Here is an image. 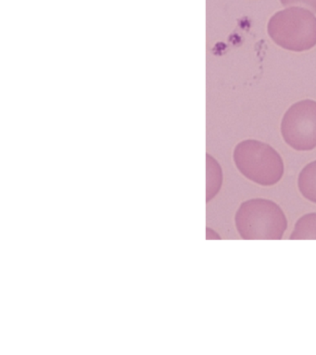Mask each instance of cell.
Instances as JSON below:
<instances>
[{
    "instance_id": "obj_6",
    "label": "cell",
    "mask_w": 316,
    "mask_h": 355,
    "mask_svg": "<svg viewBox=\"0 0 316 355\" xmlns=\"http://www.w3.org/2000/svg\"><path fill=\"white\" fill-rule=\"evenodd\" d=\"M222 168L216 159L207 155V202L213 199L221 189Z\"/></svg>"
},
{
    "instance_id": "obj_7",
    "label": "cell",
    "mask_w": 316,
    "mask_h": 355,
    "mask_svg": "<svg viewBox=\"0 0 316 355\" xmlns=\"http://www.w3.org/2000/svg\"><path fill=\"white\" fill-rule=\"evenodd\" d=\"M290 239H316V213L305 214L297 221Z\"/></svg>"
},
{
    "instance_id": "obj_5",
    "label": "cell",
    "mask_w": 316,
    "mask_h": 355,
    "mask_svg": "<svg viewBox=\"0 0 316 355\" xmlns=\"http://www.w3.org/2000/svg\"><path fill=\"white\" fill-rule=\"evenodd\" d=\"M298 187L305 199L316 203V161L310 162L299 173Z\"/></svg>"
},
{
    "instance_id": "obj_8",
    "label": "cell",
    "mask_w": 316,
    "mask_h": 355,
    "mask_svg": "<svg viewBox=\"0 0 316 355\" xmlns=\"http://www.w3.org/2000/svg\"><path fill=\"white\" fill-rule=\"evenodd\" d=\"M283 7H301L316 15V0H280Z\"/></svg>"
},
{
    "instance_id": "obj_2",
    "label": "cell",
    "mask_w": 316,
    "mask_h": 355,
    "mask_svg": "<svg viewBox=\"0 0 316 355\" xmlns=\"http://www.w3.org/2000/svg\"><path fill=\"white\" fill-rule=\"evenodd\" d=\"M236 230L243 239H282L287 217L279 205L266 199H252L240 205L235 217Z\"/></svg>"
},
{
    "instance_id": "obj_1",
    "label": "cell",
    "mask_w": 316,
    "mask_h": 355,
    "mask_svg": "<svg viewBox=\"0 0 316 355\" xmlns=\"http://www.w3.org/2000/svg\"><path fill=\"white\" fill-rule=\"evenodd\" d=\"M267 31L280 48L294 52L310 51L316 46V16L304 8H286L272 16Z\"/></svg>"
},
{
    "instance_id": "obj_3",
    "label": "cell",
    "mask_w": 316,
    "mask_h": 355,
    "mask_svg": "<svg viewBox=\"0 0 316 355\" xmlns=\"http://www.w3.org/2000/svg\"><path fill=\"white\" fill-rule=\"evenodd\" d=\"M234 162L246 178L258 185H276L284 175V162L273 147L258 140L238 143L234 150Z\"/></svg>"
},
{
    "instance_id": "obj_4",
    "label": "cell",
    "mask_w": 316,
    "mask_h": 355,
    "mask_svg": "<svg viewBox=\"0 0 316 355\" xmlns=\"http://www.w3.org/2000/svg\"><path fill=\"white\" fill-rule=\"evenodd\" d=\"M283 139L293 150H312L316 148V101L304 100L286 112L281 122Z\"/></svg>"
}]
</instances>
